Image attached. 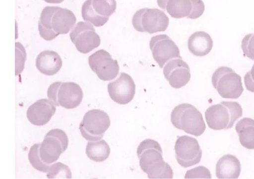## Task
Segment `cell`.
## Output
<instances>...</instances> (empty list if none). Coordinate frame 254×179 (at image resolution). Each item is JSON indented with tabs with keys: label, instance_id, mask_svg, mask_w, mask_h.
I'll return each instance as SVG.
<instances>
[{
	"label": "cell",
	"instance_id": "obj_21",
	"mask_svg": "<svg viewBox=\"0 0 254 179\" xmlns=\"http://www.w3.org/2000/svg\"><path fill=\"white\" fill-rule=\"evenodd\" d=\"M235 129L241 144L248 149H254V119L244 118L236 124Z\"/></svg>",
	"mask_w": 254,
	"mask_h": 179
},
{
	"label": "cell",
	"instance_id": "obj_18",
	"mask_svg": "<svg viewBox=\"0 0 254 179\" xmlns=\"http://www.w3.org/2000/svg\"><path fill=\"white\" fill-rule=\"evenodd\" d=\"M62 64L60 55L52 50L41 52L36 59L37 69L42 74L49 76L56 74L61 68Z\"/></svg>",
	"mask_w": 254,
	"mask_h": 179
},
{
	"label": "cell",
	"instance_id": "obj_26",
	"mask_svg": "<svg viewBox=\"0 0 254 179\" xmlns=\"http://www.w3.org/2000/svg\"><path fill=\"white\" fill-rule=\"evenodd\" d=\"M241 47L244 55L254 60V34L245 36L242 41Z\"/></svg>",
	"mask_w": 254,
	"mask_h": 179
},
{
	"label": "cell",
	"instance_id": "obj_6",
	"mask_svg": "<svg viewBox=\"0 0 254 179\" xmlns=\"http://www.w3.org/2000/svg\"><path fill=\"white\" fill-rule=\"evenodd\" d=\"M211 81L214 88L223 98L237 99L244 91L241 76L227 66L216 69L213 73Z\"/></svg>",
	"mask_w": 254,
	"mask_h": 179
},
{
	"label": "cell",
	"instance_id": "obj_15",
	"mask_svg": "<svg viewBox=\"0 0 254 179\" xmlns=\"http://www.w3.org/2000/svg\"><path fill=\"white\" fill-rule=\"evenodd\" d=\"M108 91L114 102L125 105L133 99L135 93V84L129 75L122 72L117 79L108 83Z\"/></svg>",
	"mask_w": 254,
	"mask_h": 179
},
{
	"label": "cell",
	"instance_id": "obj_5",
	"mask_svg": "<svg viewBox=\"0 0 254 179\" xmlns=\"http://www.w3.org/2000/svg\"><path fill=\"white\" fill-rule=\"evenodd\" d=\"M47 96L56 106L73 109L82 102L83 94L80 86L73 82H55L47 90Z\"/></svg>",
	"mask_w": 254,
	"mask_h": 179
},
{
	"label": "cell",
	"instance_id": "obj_23",
	"mask_svg": "<svg viewBox=\"0 0 254 179\" xmlns=\"http://www.w3.org/2000/svg\"><path fill=\"white\" fill-rule=\"evenodd\" d=\"M191 9L190 0H169L165 8L169 15L175 18L188 17Z\"/></svg>",
	"mask_w": 254,
	"mask_h": 179
},
{
	"label": "cell",
	"instance_id": "obj_10",
	"mask_svg": "<svg viewBox=\"0 0 254 179\" xmlns=\"http://www.w3.org/2000/svg\"><path fill=\"white\" fill-rule=\"evenodd\" d=\"M116 7V0H86L82 6V17L96 27L102 26L115 12Z\"/></svg>",
	"mask_w": 254,
	"mask_h": 179
},
{
	"label": "cell",
	"instance_id": "obj_32",
	"mask_svg": "<svg viewBox=\"0 0 254 179\" xmlns=\"http://www.w3.org/2000/svg\"><path fill=\"white\" fill-rule=\"evenodd\" d=\"M64 0H44V1L49 3H60Z\"/></svg>",
	"mask_w": 254,
	"mask_h": 179
},
{
	"label": "cell",
	"instance_id": "obj_3",
	"mask_svg": "<svg viewBox=\"0 0 254 179\" xmlns=\"http://www.w3.org/2000/svg\"><path fill=\"white\" fill-rule=\"evenodd\" d=\"M242 115V108L237 102L222 101L210 106L205 112L207 124L214 130L232 128Z\"/></svg>",
	"mask_w": 254,
	"mask_h": 179
},
{
	"label": "cell",
	"instance_id": "obj_24",
	"mask_svg": "<svg viewBox=\"0 0 254 179\" xmlns=\"http://www.w3.org/2000/svg\"><path fill=\"white\" fill-rule=\"evenodd\" d=\"M40 143L33 145L28 153V160L32 166L36 170L44 173H47L50 166L45 163L41 159L39 154Z\"/></svg>",
	"mask_w": 254,
	"mask_h": 179
},
{
	"label": "cell",
	"instance_id": "obj_11",
	"mask_svg": "<svg viewBox=\"0 0 254 179\" xmlns=\"http://www.w3.org/2000/svg\"><path fill=\"white\" fill-rule=\"evenodd\" d=\"M69 37L77 51L83 54L89 53L101 43L100 36L88 22H78L70 32Z\"/></svg>",
	"mask_w": 254,
	"mask_h": 179
},
{
	"label": "cell",
	"instance_id": "obj_28",
	"mask_svg": "<svg viewBox=\"0 0 254 179\" xmlns=\"http://www.w3.org/2000/svg\"><path fill=\"white\" fill-rule=\"evenodd\" d=\"M20 53L15 49V74L21 72L24 67V62L26 59V54L24 48L21 43H19Z\"/></svg>",
	"mask_w": 254,
	"mask_h": 179
},
{
	"label": "cell",
	"instance_id": "obj_22",
	"mask_svg": "<svg viewBox=\"0 0 254 179\" xmlns=\"http://www.w3.org/2000/svg\"><path fill=\"white\" fill-rule=\"evenodd\" d=\"M85 152L90 160L100 162L104 161L109 157L110 148L104 140L90 141L87 143Z\"/></svg>",
	"mask_w": 254,
	"mask_h": 179
},
{
	"label": "cell",
	"instance_id": "obj_19",
	"mask_svg": "<svg viewBox=\"0 0 254 179\" xmlns=\"http://www.w3.org/2000/svg\"><path fill=\"white\" fill-rule=\"evenodd\" d=\"M241 171L240 161L230 154L221 157L216 165V175L218 179H238Z\"/></svg>",
	"mask_w": 254,
	"mask_h": 179
},
{
	"label": "cell",
	"instance_id": "obj_9",
	"mask_svg": "<svg viewBox=\"0 0 254 179\" xmlns=\"http://www.w3.org/2000/svg\"><path fill=\"white\" fill-rule=\"evenodd\" d=\"M68 139L65 132L59 128L50 130L40 143L39 154L41 160L51 164L58 160L68 147Z\"/></svg>",
	"mask_w": 254,
	"mask_h": 179
},
{
	"label": "cell",
	"instance_id": "obj_1",
	"mask_svg": "<svg viewBox=\"0 0 254 179\" xmlns=\"http://www.w3.org/2000/svg\"><path fill=\"white\" fill-rule=\"evenodd\" d=\"M76 18L71 10L59 6H46L38 21L41 37L51 41L59 35L66 34L74 26Z\"/></svg>",
	"mask_w": 254,
	"mask_h": 179
},
{
	"label": "cell",
	"instance_id": "obj_25",
	"mask_svg": "<svg viewBox=\"0 0 254 179\" xmlns=\"http://www.w3.org/2000/svg\"><path fill=\"white\" fill-rule=\"evenodd\" d=\"M48 179L71 178V173L69 167L61 162H57L50 166L47 172Z\"/></svg>",
	"mask_w": 254,
	"mask_h": 179
},
{
	"label": "cell",
	"instance_id": "obj_29",
	"mask_svg": "<svg viewBox=\"0 0 254 179\" xmlns=\"http://www.w3.org/2000/svg\"><path fill=\"white\" fill-rule=\"evenodd\" d=\"M192 3V9L190 13L187 17L190 19H196L204 12L205 6L202 0H190Z\"/></svg>",
	"mask_w": 254,
	"mask_h": 179
},
{
	"label": "cell",
	"instance_id": "obj_12",
	"mask_svg": "<svg viewBox=\"0 0 254 179\" xmlns=\"http://www.w3.org/2000/svg\"><path fill=\"white\" fill-rule=\"evenodd\" d=\"M175 150L178 163L184 168L198 164L201 158V149L197 140L192 137H179L175 143Z\"/></svg>",
	"mask_w": 254,
	"mask_h": 179
},
{
	"label": "cell",
	"instance_id": "obj_31",
	"mask_svg": "<svg viewBox=\"0 0 254 179\" xmlns=\"http://www.w3.org/2000/svg\"><path fill=\"white\" fill-rule=\"evenodd\" d=\"M169 0H157L158 5L162 9L165 10L166 5Z\"/></svg>",
	"mask_w": 254,
	"mask_h": 179
},
{
	"label": "cell",
	"instance_id": "obj_7",
	"mask_svg": "<svg viewBox=\"0 0 254 179\" xmlns=\"http://www.w3.org/2000/svg\"><path fill=\"white\" fill-rule=\"evenodd\" d=\"M169 19L164 11L157 8H142L133 15L132 24L138 32L152 34L165 31Z\"/></svg>",
	"mask_w": 254,
	"mask_h": 179
},
{
	"label": "cell",
	"instance_id": "obj_16",
	"mask_svg": "<svg viewBox=\"0 0 254 179\" xmlns=\"http://www.w3.org/2000/svg\"><path fill=\"white\" fill-rule=\"evenodd\" d=\"M163 73L170 85L175 89L186 85L190 78V67L182 58H176L168 62L164 67Z\"/></svg>",
	"mask_w": 254,
	"mask_h": 179
},
{
	"label": "cell",
	"instance_id": "obj_14",
	"mask_svg": "<svg viewBox=\"0 0 254 179\" xmlns=\"http://www.w3.org/2000/svg\"><path fill=\"white\" fill-rule=\"evenodd\" d=\"M149 46L153 57L160 68H163L171 59L182 58L178 47L167 35L161 34L151 37Z\"/></svg>",
	"mask_w": 254,
	"mask_h": 179
},
{
	"label": "cell",
	"instance_id": "obj_30",
	"mask_svg": "<svg viewBox=\"0 0 254 179\" xmlns=\"http://www.w3.org/2000/svg\"><path fill=\"white\" fill-rule=\"evenodd\" d=\"M244 83L248 90L254 92V64L251 70L245 75Z\"/></svg>",
	"mask_w": 254,
	"mask_h": 179
},
{
	"label": "cell",
	"instance_id": "obj_4",
	"mask_svg": "<svg viewBox=\"0 0 254 179\" xmlns=\"http://www.w3.org/2000/svg\"><path fill=\"white\" fill-rule=\"evenodd\" d=\"M171 121L176 128L195 136L201 135L206 129L201 113L190 104L176 106L171 113Z\"/></svg>",
	"mask_w": 254,
	"mask_h": 179
},
{
	"label": "cell",
	"instance_id": "obj_27",
	"mask_svg": "<svg viewBox=\"0 0 254 179\" xmlns=\"http://www.w3.org/2000/svg\"><path fill=\"white\" fill-rule=\"evenodd\" d=\"M188 178H207L211 179L210 171L205 167L200 166L196 168L187 171L185 176Z\"/></svg>",
	"mask_w": 254,
	"mask_h": 179
},
{
	"label": "cell",
	"instance_id": "obj_2",
	"mask_svg": "<svg viewBox=\"0 0 254 179\" xmlns=\"http://www.w3.org/2000/svg\"><path fill=\"white\" fill-rule=\"evenodd\" d=\"M141 170L149 179H172L173 170L165 162L159 143L151 139L141 141L137 149Z\"/></svg>",
	"mask_w": 254,
	"mask_h": 179
},
{
	"label": "cell",
	"instance_id": "obj_20",
	"mask_svg": "<svg viewBox=\"0 0 254 179\" xmlns=\"http://www.w3.org/2000/svg\"><path fill=\"white\" fill-rule=\"evenodd\" d=\"M188 47L193 55L203 57L211 51L213 41L208 33L204 31H197L189 37Z\"/></svg>",
	"mask_w": 254,
	"mask_h": 179
},
{
	"label": "cell",
	"instance_id": "obj_17",
	"mask_svg": "<svg viewBox=\"0 0 254 179\" xmlns=\"http://www.w3.org/2000/svg\"><path fill=\"white\" fill-rule=\"evenodd\" d=\"M56 111V106L51 100L41 99L29 106L26 116L32 124L42 126L50 121Z\"/></svg>",
	"mask_w": 254,
	"mask_h": 179
},
{
	"label": "cell",
	"instance_id": "obj_13",
	"mask_svg": "<svg viewBox=\"0 0 254 179\" xmlns=\"http://www.w3.org/2000/svg\"><path fill=\"white\" fill-rule=\"evenodd\" d=\"M88 64L99 79L110 81L118 74L120 68L118 61L113 60L106 51L101 49L97 51L88 58Z\"/></svg>",
	"mask_w": 254,
	"mask_h": 179
},
{
	"label": "cell",
	"instance_id": "obj_8",
	"mask_svg": "<svg viewBox=\"0 0 254 179\" xmlns=\"http://www.w3.org/2000/svg\"><path fill=\"white\" fill-rule=\"evenodd\" d=\"M110 125V119L106 112L92 109L85 114L79 129L83 137L94 141L101 139Z\"/></svg>",
	"mask_w": 254,
	"mask_h": 179
}]
</instances>
